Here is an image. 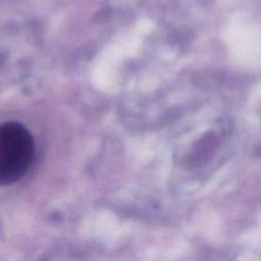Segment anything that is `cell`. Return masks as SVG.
I'll return each mask as SVG.
<instances>
[{
  "label": "cell",
  "instance_id": "obj_1",
  "mask_svg": "<svg viewBox=\"0 0 261 261\" xmlns=\"http://www.w3.org/2000/svg\"><path fill=\"white\" fill-rule=\"evenodd\" d=\"M34 156V138L23 124H0V187L19 180L30 169Z\"/></svg>",
  "mask_w": 261,
  "mask_h": 261
}]
</instances>
